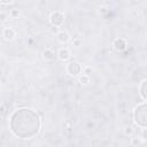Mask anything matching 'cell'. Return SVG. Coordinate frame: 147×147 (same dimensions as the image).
<instances>
[{"instance_id": "cell-1", "label": "cell", "mask_w": 147, "mask_h": 147, "mask_svg": "<svg viewBox=\"0 0 147 147\" xmlns=\"http://www.w3.org/2000/svg\"><path fill=\"white\" fill-rule=\"evenodd\" d=\"M9 129L20 139H32L41 129L40 116L31 108H18L9 117Z\"/></svg>"}, {"instance_id": "cell-5", "label": "cell", "mask_w": 147, "mask_h": 147, "mask_svg": "<svg viewBox=\"0 0 147 147\" xmlns=\"http://www.w3.org/2000/svg\"><path fill=\"white\" fill-rule=\"evenodd\" d=\"M113 47L115 51L117 52H123L126 49L127 47V42L124 38H116L114 41H113Z\"/></svg>"}, {"instance_id": "cell-2", "label": "cell", "mask_w": 147, "mask_h": 147, "mask_svg": "<svg viewBox=\"0 0 147 147\" xmlns=\"http://www.w3.org/2000/svg\"><path fill=\"white\" fill-rule=\"evenodd\" d=\"M134 123L142 129H147V102L139 103L133 110Z\"/></svg>"}, {"instance_id": "cell-7", "label": "cell", "mask_w": 147, "mask_h": 147, "mask_svg": "<svg viewBox=\"0 0 147 147\" xmlns=\"http://www.w3.org/2000/svg\"><path fill=\"white\" fill-rule=\"evenodd\" d=\"M2 36L6 40H13L16 37V31L13 28H5L2 31Z\"/></svg>"}, {"instance_id": "cell-17", "label": "cell", "mask_w": 147, "mask_h": 147, "mask_svg": "<svg viewBox=\"0 0 147 147\" xmlns=\"http://www.w3.org/2000/svg\"><path fill=\"white\" fill-rule=\"evenodd\" d=\"M141 139L147 141V129H144L142 132H141Z\"/></svg>"}, {"instance_id": "cell-11", "label": "cell", "mask_w": 147, "mask_h": 147, "mask_svg": "<svg viewBox=\"0 0 147 147\" xmlns=\"http://www.w3.org/2000/svg\"><path fill=\"white\" fill-rule=\"evenodd\" d=\"M140 144H141V138H139V137H132L131 138V145L133 147H137Z\"/></svg>"}, {"instance_id": "cell-12", "label": "cell", "mask_w": 147, "mask_h": 147, "mask_svg": "<svg viewBox=\"0 0 147 147\" xmlns=\"http://www.w3.org/2000/svg\"><path fill=\"white\" fill-rule=\"evenodd\" d=\"M9 16L13 17V18H17V17L20 16V9H17V8H13V9H10V11H9Z\"/></svg>"}, {"instance_id": "cell-3", "label": "cell", "mask_w": 147, "mask_h": 147, "mask_svg": "<svg viewBox=\"0 0 147 147\" xmlns=\"http://www.w3.org/2000/svg\"><path fill=\"white\" fill-rule=\"evenodd\" d=\"M49 22L51 24L54 26V28H57V26H61L63 23H64V14L56 10V11H53L49 16Z\"/></svg>"}, {"instance_id": "cell-18", "label": "cell", "mask_w": 147, "mask_h": 147, "mask_svg": "<svg viewBox=\"0 0 147 147\" xmlns=\"http://www.w3.org/2000/svg\"><path fill=\"white\" fill-rule=\"evenodd\" d=\"M13 1L11 0H7V1H5V0H0V3L1 5H9V3H11Z\"/></svg>"}, {"instance_id": "cell-6", "label": "cell", "mask_w": 147, "mask_h": 147, "mask_svg": "<svg viewBox=\"0 0 147 147\" xmlns=\"http://www.w3.org/2000/svg\"><path fill=\"white\" fill-rule=\"evenodd\" d=\"M70 56H71V53H70V51L68 48H61L57 52V57L62 62H67L70 59Z\"/></svg>"}, {"instance_id": "cell-4", "label": "cell", "mask_w": 147, "mask_h": 147, "mask_svg": "<svg viewBox=\"0 0 147 147\" xmlns=\"http://www.w3.org/2000/svg\"><path fill=\"white\" fill-rule=\"evenodd\" d=\"M67 72L70 76L76 77L82 72V65L76 61H71V62H69L67 64Z\"/></svg>"}, {"instance_id": "cell-13", "label": "cell", "mask_w": 147, "mask_h": 147, "mask_svg": "<svg viewBox=\"0 0 147 147\" xmlns=\"http://www.w3.org/2000/svg\"><path fill=\"white\" fill-rule=\"evenodd\" d=\"M79 83H82V84H87V83H90V77H88V76H85V75L79 76Z\"/></svg>"}, {"instance_id": "cell-8", "label": "cell", "mask_w": 147, "mask_h": 147, "mask_svg": "<svg viewBox=\"0 0 147 147\" xmlns=\"http://www.w3.org/2000/svg\"><path fill=\"white\" fill-rule=\"evenodd\" d=\"M56 38H57V41L61 42V44H67L69 40H70V34L67 32V31H60L57 32L56 34Z\"/></svg>"}, {"instance_id": "cell-16", "label": "cell", "mask_w": 147, "mask_h": 147, "mask_svg": "<svg viewBox=\"0 0 147 147\" xmlns=\"http://www.w3.org/2000/svg\"><path fill=\"white\" fill-rule=\"evenodd\" d=\"M91 74H92V68H90V67H86V68H84V70H83V75H85V76H91Z\"/></svg>"}, {"instance_id": "cell-14", "label": "cell", "mask_w": 147, "mask_h": 147, "mask_svg": "<svg viewBox=\"0 0 147 147\" xmlns=\"http://www.w3.org/2000/svg\"><path fill=\"white\" fill-rule=\"evenodd\" d=\"M124 133H125L126 136H132V134L134 133V130H133L132 126H126V127L124 129Z\"/></svg>"}, {"instance_id": "cell-10", "label": "cell", "mask_w": 147, "mask_h": 147, "mask_svg": "<svg viewBox=\"0 0 147 147\" xmlns=\"http://www.w3.org/2000/svg\"><path fill=\"white\" fill-rule=\"evenodd\" d=\"M139 93H140L141 99H142V100H145V101H147V79H145V80L140 84Z\"/></svg>"}, {"instance_id": "cell-15", "label": "cell", "mask_w": 147, "mask_h": 147, "mask_svg": "<svg viewBox=\"0 0 147 147\" xmlns=\"http://www.w3.org/2000/svg\"><path fill=\"white\" fill-rule=\"evenodd\" d=\"M82 44H83V40H82L80 38H76V39L72 40V45H74L75 47H79Z\"/></svg>"}, {"instance_id": "cell-19", "label": "cell", "mask_w": 147, "mask_h": 147, "mask_svg": "<svg viewBox=\"0 0 147 147\" xmlns=\"http://www.w3.org/2000/svg\"><path fill=\"white\" fill-rule=\"evenodd\" d=\"M0 17H1V21H2V22L6 21V14H5V13H1V14H0Z\"/></svg>"}, {"instance_id": "cell-9", "label": "cell", "mask_w": 147, "mask_h": 147, "mask_svg": "<svg viewBox=\"0 0 147 147\" xmlns=\"http://www.w3.org/2000/svg\"><path fill=\"white\" fill-rule=\"evenodd\" d=\"M56 56H57V54H55V52L52 48H46L42 52V57L46 61H53V60H55Z\"/></svg>"}]
</instances>
